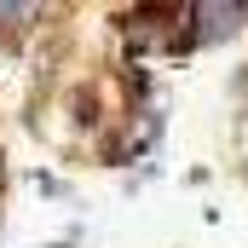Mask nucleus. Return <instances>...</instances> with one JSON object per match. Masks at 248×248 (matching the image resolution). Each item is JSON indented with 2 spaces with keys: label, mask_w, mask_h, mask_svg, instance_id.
<instances>
[]
</instances>
